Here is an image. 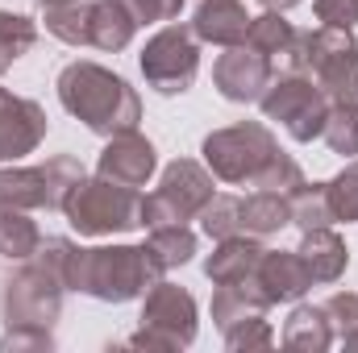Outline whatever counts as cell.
<instances>
[{
  "instance_id": "6da1fadb",
  "label": "cell",
  "mask_w": 358,
  "mask_h": 353,
  "mask_svg": "<svg viewBox=\"0 0 358 353\" xmlns=\"http://www.w3.org/2000/svg\"><path fill=\"white\" fill-rule=\"evenodd\" d=\"M59 104L84 121L96 137H117L138 129L142 121V100L117 71L92 63V59H76L59 71Z\"/></svg>"
},
{
  "instance_id": "7a4b0ae2",
  "label": "cell",
  "mask_w": 358,
  "mask_h": 353,
  "mask_svg": "<svg viewBox=\"0 0 358 353\" xmlns=\"http://www.w3.org/2000/svg\"><path fill=\"white\" fill-rule=\"evenodd\" d=\"M167 270L150 254V246H96L71 250L67 258V291L92 295L100 303L142 299Z\"/></svg>"
},
{
  "instance_id": "3957f363",
  "label": "cell",
  "mask_w": 358,
  "mask_h": 353,
  "mask_svg": "<svg viewBox=\"0 0 358 353\" xmlns=\"http://www.w3.org/2000/svg\"><path fill=\"white\" fill-rule=\"evenodd\" d=\"M63 216L80 237H113L142 229V191L104 175H84L63 200Z\"/></svg>"
},
{
  "instance_id": "277c9868",
  "label": "cell",
  "mask_w": 358,
  "mask_h": 353,
  "mask_svg": "<svg viewBox=\"0 0 358 353\" xmlns=\"http://www.w3.org/2000/svg\"><path fill=\"white\" fill-rule=\"evenodd\" d=\"M200 154H204V167L213 171L217 183L255 187L259 175L271 167V158L279 154V142L263 121H238V125L213 129L200 142Z\"/></svg>"
},
{
  "instance_id": "5b68a950",
  "label": "cell",
  "mask_w": 358,
  "mask_h": 353,
  "mask_svg": "<svg viewBox=\"0 0 358 353\" xmlns=\"http://www.w3.org/2000/svg\"><path fill=\"white\" fill-rule=\"evenodd\" d=\"M217 195V179L196 158H176L163 167L159 187L142 195V229H163V225H187L204 212V204Z\"/></svg>"
},
{
  "instance_id": "8992f818",
  "label": "cell",
  "mask_w": 358,
  "mask_h": 353,
  "mask_svg": "<svg viewBox=\"0 0 358 353\" xmlns=\"http://www.w3.org/2000/svg\"><path fill=\"white\" fill-rule=\"evenodd\" d=\"M196 329H200V308H196L192 291L167 283V278H159L142 295V329L125 345L129 350L176 353V350H187L196 341Z\"/></svg>"
},
{
  "instance_id": "52a82bcc",
  "label": "cell",
  "mask_w": 358,
  "mask_h": 353,
  "mask_svg": "<svg viewBox=\"0 0 358 353\" xmlns=\"http://www.w3.org/2000/svg\"><path fill=\"white\" fill-rule=\"evenodd\" d=\"M80 179L84 167L71 154H50L42 167H0V208L63 212V200Z\"/></svg>"
},
{
  "instance_id": "ba28073f",
  "label": "cell",
  "mask_w": 358,
  "mask_h": 353,
  "mask_svg": "<svg viewBox=\"0 0 358 353\" xmlns=\"http://www.w3.org/2000/svg\"><path fill=\"white\" fill-rule=\"evenodd\" d=\"M259 108H263V121H279L292 133V142H317L329 117L325 91L304 71H275L267 91L259 96Z\"/></svg>"
},
{
  "instance_id": "9c48e42d",
  "label": "cell",
  "mask_w": 358,
  "mask_h": 353,
  "mask_svg": "<svg viewBox=\"0 0 358 353\" xmlns=\"http://www.w3.org/2000/svg\"><path fill=\"white\" fill-rule=\"evenodd\" d=\"M304 75L317 80L329 104H358V38L355 29L317 25L308 29Z\"/></svg>"
},
{
  "instance_id": "30bf717a",
  "label": "cell",
  "mask_w": 358,
  "mask_h": 353,
  "mask_svg": "<svg viewBox=\"0 0 358 353\" xmlns=\"http://www.w3.org/2000/svg\"><path fill=\"white\" fill-rule=\"evenodd\" d=\"M142 80L159 96H183L200 75V42L192 33V25L167 21L138 54Z\"/></svg>"
},
{
  "instance_id": "8fae6325",
  "label": "cell",
  "mask_w": 358,
  "mask_h": 353,
  "mask_svg": "<svg viewBox=\"0 0 358 353\" xmlns=\"http://www.w3.org/2000/svg\"><path fill=\"white\" fill-rule=\"evenodd\" d=\"M63 274L50 270L46 262L29 258L21 270L4 283V329L13 324H34V329H55L63 316Z\"/></svg>"
},
{
  "instance_id": "7c38bea8",
  "label": "cell",
  "mask_w": 358,
  "mask_h": 353,
  "mask_svg": "<svg viewBox=\"0 0 358 353\" xmlns=\"http://www.w3.org/2000/svg\"><path fill=\"white\" fill-rule=\"evenodd\" d=\"M271 80H275V63L250 42L225 46V54H217L213 63V84L229 104H259Z\"/></svg>"
},
{
  "instance_id": "4fadbf2b",
  "label": "cell",
  "mask_w": 358,
  "mask_h": 353,
  "mask_svg": "<svg viewBox=\"0 0 358 353\" xmlns=\"http://www.w3.org/2000/svg\"><path fill=\"white\" fill-rule=\"evenodd\" d=\"M155 171H159V150L150 137H142L138 129L104 137V150L96 158V175L113 179L121 187H146L155 179Z\"/></svg>"
},
{
  "instance_id": "5bb4252c",
  "label": "cell",
  "mask_w": 358,
  "mask_h": 353,
  "mask_svg": "<svg viewBox=\"0 0 358 353\" xmlns=\"http://www.w3.org/2000/svg\"><path fill=\"white\" fill-rule=\"evenodd\" d=\"M46 129H50L46 108L38 100H25V96L8 91L0 100V167L34 154L46 142Z\"/></svg>"
},
{
  "instance_id": "9a60e30c",
  "label": "cell",
  "mask_w": 358,
  "mask_h": 353,
  "mask_svg": "<svg viewBox=\"0 0 358 353\" xmlns=\"http://www.w3.org/2000/svg\"><path fill=\"white\" fill-rule=\"evenodd\" d=\"M246 42L255 50H263L275 71H304V54H308V33L296 29L283 13H271L263 8L259 17H250V29H246Z\"/></svg>"
},
{
  "instance_id": "2e32d148",
  "label": "cell",
  "mask_w": 358,
  "mask_h": 353,
  "mask_svg": "<svg viewBox=\"0 0 358 353\" xmlns=\"http://www.w3.org/2000/svg\"><path fill=\"white\" fill-rule=\"evenodd\" d=\"M255 283L271 303H300L313 291V274L300 250H263V258L255 266Z\"/></svg>"
},
{
  "instance_id": "e0dca14e",
  "label": "cell",
  "mask_w": 358,
  "mask_h": 353,
  "mask_svg": "<svg viewBox=\"0 0 358 353\" xmlns=\"http://www.w3.org/2000/svg\"><path fill=\"white\" fill-rule=\"evenodd\" d=\"M246 29H250V13L242 0H200L196 13H192V33L196 42H208V46H238L246 42Z\"/></svg>"
},
{
  "instance_id": "ac0fdd59",
  "label": "cell",
  "mask_w": 358,
  "mask_h": 353,
  "mask_svg": "<svg viewBox=\"0 0 358 353\" xmlns=\"http://www.w3.org/2000/svg\"><path fill=\"white\" fill-rule=\"evenodd\" d=\"M263 258V237H250V233H234L225 241L213 246V254L204 258V274L208 283H242L255 274V266Z\"/></svg>"
},
{
  "instance_id": "d6986e66",
  "label": "cell",
  "mask_w": 358,
  "mask_h": 353,
  "mask_svg": "<svg viewBox=\"0 0 358 353\" xmlns=\"http://www.w3.org/2000/svg\"><path fill=\"white\" fill-rule=\"evenodd\" d=\"M134 33H138V21L125 8V0H92V17H88L92 50L117 54V50H125L134 42Z\"/></svg>"
},
{
  "instance_id": "ffe728a7",
  "label": "cell",
  "mask_w": 358,
  "mask_h": 353,
  "mask_svg": "<svg viewBox=\"0 0 358 353\" xmlns=\"http://www.w3.org/2000/svg\"><path fill=\"white\" fill-rule=\"evenodd\" d=\"M267 308H271V299L259 291L255 274L242 278V283H217V291H213V324L221 333L234 329L246 316H267Z\"/></svg>"
},
{
  "instance_id": "44dd1931",
  "label": "cell",
  "mask_w": 358,
  "mask_h": 353,
  "mask_svg": "<svg viewBox=\"0 0 358 353\" xmlns=\"http://www.w3.org/2000/svg\"><path fill=\"white\" fill-rule=\"evenodd\" d=\"M300 258L308 266L313 283H338V278L346 274V266H350V250H346V241H342V237L334 233V225H329V229H308V233H304Z\"/></svg>"
},
{
  "instance_id": "7402d4cb",
  "label": "cell",
  "mask_w": 358,
  "mask_h": 353,
  "mask_svg": "<svg viewBox=\"0 0 358 353\" xmlns=\"http://www.w3.org/2000/svg\"><path fill=\"white\" fill-rule=\"evenodd\" d=\"M334 341L338 337L321 303H296L292 316L283 320V345L292 353H325Z\"/></svg>"
},
{
  "instance_id": "603a6c76",
  "label": "cell",
  "mask_w": 358,
  "mask_h": 353,
  "mask_svg": "<svg viewBox=\"0 0 358 353\" xmlns=\"http://www.w3.org/2000/svg\"><path fill=\"white\" fill-rule=\"evenodd\" d=\"M292 225V204H287V195H279V191H250V195H242V233H250V237H271V233H279V229H287Z\"/></svg>"
},
{
  "instance_id": "cb8c5ba5",
  "label": "cell",
  "mask_w": 358,
  "mask_h": 353,
  "mask_svg": "<svg viewBox=\"0 0 358 353\" xmlns=\"http://www.w3.org/2000/svg\"><path fill=\"white\" fill-rule=\"evenodd\" d=\"M42 246V229L38 220H29V212L17 208H0V258L8 262H29Z\"/></svg>"
},
{
  "instance_id": "d4e9b609",
  "label": "cell",
  "mask_w": 358,
  "mask_h": 353,
  "mask_svg": "<svg viewBox=\"0 0 358 353\" xmlns=\"http://www.w3.org/2000/svg\"><path fill=\"white\" fill-rule=\"evenodd\" d=\"M287 204H292V225H296L300 233L338 225V220H334V208H329V191H325V183H308V179H304V183L287 195Z\"/></svg>"
},
{
  "instance_id": "484cf974",
  "label": "cell",
  "mask_w": 358,
  "mask_h": 353,
  "mask_svg": "<svg viewBox=\"0 0 358 353\" xmlns=\"http://www.w3.org/2000/svg\"><path fill=\"white\" fill-rule=\"evenodd\" d=\"M146 246H150V254L159 258L163 270H179V266H187L192 258H196V233H192L187 225H163V229H150Z\"/></svg>"
},
{
  "instance_id": "4316f807",
  "label": "cell",
  "mask_w": 358,
  "mask_h": 353,
  "mask_svg": "<svg viewBox=\"0 0 358 353\" xmlns=\"http://www.w3.org/2000/svg\"><path fill=\"white\" fill-rule=\"evenodd\" d=\"M88 17H92V0H76V4H59L46 8V33L59 38L63 46H92L88 42Z\"/></svg>"
},
{
  "instance_id": "83f0119b",
  "label": "cell",
  "mask_w": 358,
  "mask_h": 353,
  "mask_svg": "<svg viewBox=\"0 0 358 353\" xmlns=\"http://www.w3.org/2000/svg\"><path fill=\"white\" fill-rule=\"evenodd\" d=\"M196 220H200V229H204L208 241H225V237L242 233V195L217 191V195L204 204V212H200Z\"/></svg>"
},
{
  "instance_id": "f1b7e54d",
  "label": "cell",
  "mask_w": 358,
  "mask_h": 353,
  "mask_svg": "<svg viewBox=\"0 0 358 353\" xmlns=\"http://www.w3.org/2000/svg\"><path fill=\"white\" fill-rule=\"evenodd\" d=\"M325 146L342 158H358V104H329L325 129H321Z\"/></svg>"
},
{
  "instance_id": "f546056e",
  "label": "cell",
  "mask_w": 358,
  "mask_h": 353,
  "mask_svg": "<svg viewBox=\"0 0 358 353\" xmlns=\"http://www.w3.org/2000/svg\"><path fill=\"white\" fill-rule=\"evenodd\" d=\"M329 191V208L338 225H358V158H350L338 175L325 183Z\"/></svg>"
},
{
  "instance_id": "4dcf8cb0",
  "label": "cell",
  "mask_w": 358,
  "mask_h": 353,
  "mask_svg": "<svg viewBox=\"0 0 358 353\" xmlns=\"http://www.w3.org/2000/svg\"><path fill=\"white\" fill-rule=\"evenodd\" d=\"M34 42H38V21L25 17V13L0 8V46H4L13 59H21V54L34 50Z\"/></svg>"
},
{
  "instance_id": "1f68e13d",
  "label": "cell",
  "mask_w": 358,
  "mask_h": 353,
  "mask_svg": "<svg viewBox=\"0 0 358 353\" xmlns=\"http://www.w3.org/2000/svg\"><path fill=\"white\" fill-rule=\"evenodd\" d=\"M225 345L234 353H255V350H271L275 345V329L267 324V316H246L234 329H225Z\"/></svg>"
},
{
  "instance_id": "d6a6232c",
  "label": "cell",
  "mask_w": 358,
  "mask_h": 353,
  "mask_svg": "<svg viewBox=\"0 0 358 353\" xmlns=\"http://www.w3.org/2000/svg\"><path fill=\"white\" fill-rule=\"evenodd\" d=\"M300 183H304L300 163H296L292 154H283V150H279V154L271 158V167L259 175V183H255V187H259V191H279V195H292Z\"/></svg>"
},
{
  "instance_id": "836d02e7",
  "label": "cell",
  "mask_w": 358,
  "mask_h": 353,
  "mask_svg": "<svg viewBox=\"0 0 358 353\" xmlns=\"http://www.w3.org/2000/svg\"><path fill=\"white\" fill-rule=\"evenodd\" d=\"M325 308V316H329V324H334V337L342 341V337H350L358 333V295L355 291H338L334 299H325L321 303Z\"/></svg>"
},
{
  "instance_id": "e575fe53",
  "label": "cell",
  "mask_w": 358,
  "mask_h": 353,
  "mask_svg": "<svg viewBox=\"0 0 358 353\" xmlns=\"http://www.w3.org/2000/svg\"><path fill=\"white\" fill-rule=\"evenodd\" d=\"M21 350H55V333L50 329H34V324H13L0 337V353H21Z\"/></svg>"
},
{
  "instance_id": "d590c367",
  "label": "cell",
  "mask_w": 358,
  "mask_h": 353,
  "mask_svg": "<svg viewBox=\"0 0 358 353\" xmlns=\"http://www.w3.org/2000/svg\"><path fill=\"white\" fill-rule=\"evenodd\" d=\"M138 25H167L183 13V0H125Z\"/></svg>"
},
{
  "instance_id": "8d00e7d4",
  "label": "cell",
  "mask_w": 358,
  "mask_h": 353,
  "mask_svg": "<svg viewBox=\"0 0 358 353\" xmlns=\"http://www.w3.org/2000/svg\"><path fill=\"white\" fill-rule=\"evenodd\" d=\"M313 13L321 25H338V29L358 25V0H313Z\"/></svg>"
},
{
  "instance_id": "74e56055",
  "label": "cell",
  "mask_w": 358,
  "mask_h": 353,
  "mask_svg": "<svg viewBox=\"0 0 358 353\" xmlns=\"http://www.w3.org/2000/svg\"><path fill=\"white\" fill-rule=\"evenodd\" d=\"M263 8H271V13H287V8H296V4H304V0H259Z\"/></svg>"
},
{
  "instance_id": "f35d334b",
  "label": "cell",
  "mask_w": 358,
  "mask_h": 353,
  "mask_svg": "<svg viewBox=\"0 0 358 353\" xmlns=\"http://www.w3.org/2000/svg\"><path fill=\"white\" fill-rule=\"evenodd\" d=\"M13 63H17V59H13V54H8V50H4V46H0V75H4V71H8V67H13Z\"/></svg>"
},
{
  "instance_id": "ab89813d",
  "label": "cell",
  "mask_w": 358,
  "mask_h": 353,
  "mask_svg": "<svg viewBox=\"0 0 358 353\" xmlns=\"http://www.w3.org/2000/svg\"><path fill=\"white\" fill-rule=\"evenodd\" d=\"M342 350H346V353H358V333H350V337H342Z\"/></svg>"
},
{
  "instance_id": "60d3db41",
  "label": "cell",
  "mask_w": 358,
  "mask_h": 353,
  "mask_svg": "<svg viewBox=\"0 0 358 353\" xmlns=\"http://www.w3.org/2000/svg\"><path fill=\"white\" fill-rule=\"evenodd\" d=\"M42 8H59V4H76V0H38Z\"/></svg>"
},
{
  "instance_id": "b9f144b4",
  "label": "cell",
  "mask_w": 358,
  "mask_h": 353,
  "mask_svg": "<svg viewBox=\"0 0 358 353\" xmlns=\"http://www.w3.org/2000/svg\"><path fill=\"white\" fill-rule=\"evenodd\" d=\"M4 96H8V88H0V100H4Z\"/></svg>"
}]
</instances>
